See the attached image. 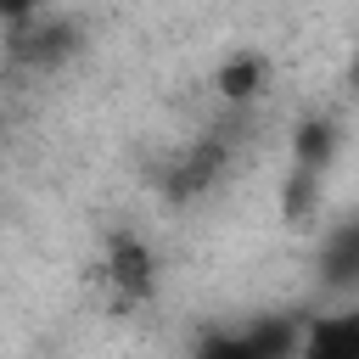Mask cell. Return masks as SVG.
<instances>
[{"label":"cell","mask_w":359,"mask_h":359,"mask_svg":"<svg viewBox=\"0 0 359 359\" xmlns=\"http://www.w3.org/2000/svg\"><path fill=\"white\" fill-rule=\"evenodd\" d=\"M353 269H359V230L342 224V230L325 241V252H320V280H325V286H348Z\"/></svg>","instance_id":"obj_4"},{"label":"cell","mask_w":359,"mask_h":359,"mask_svg":"<svg viewBox=\"0 0 359 359\" xmlns=\"http://www.w3.org/2000/svg\"><path fill=\"white\" fill-rule=\"evenodd\" d=\"M297 331H303L297 314H258V320L208 331L191 348V359H292L297 353Z\"/></svg>","instance_id":"obj_1"},{"label":"cell","mask_w":359,"mask_h":359,"mask_svg":"<svg viewBox=\"0 0 359 359\" xmlns=\"http://www.w3.org/2000/svg\"><path fill=\"white\" fill-rule=\"evenodd\" d=\"M39 6L45 0H0V22H28V17H39Z\"/></svg>","instance_id":"obj_6"},{"label":"cell","mask_w":359,"mask_h":359,"mask_svg":"<svg viewBox=\"0 0 359 359\" xmlns=\"http://www.w3.org/2000/svg\"><path fill=\"white\" fill-rule=\"evenodd\" d=\"M292 359H359V309H331L303 320Z\"/></svg>","instance_id":"obj_3"},{"label":"cell","mask_w":359,"mask_h":359,"mask_svg":"<svg viewBox=\"0 0 359 359\" xmlns=\"http://www.w3.org/2000/svg\"><path fill=\"white\" fill-rule=\"evenodd\" d=\"M258 79H264V62L258 56H241V62H230L219 73V95L224 101H252L258 95Z\"/></svg>","instance_id":"obj_5"},{"label":"cell","mask_w":359,"mask_h":359,"mask_svg":"<svg viewBox=\"0 0 359 359\" xmlns=\"http://www.w3.org/2000/svg\"><path fill=\"white\" fill-rule=\"evenodd\" d=\"M107 280H112V292L123 303H146L157 292V258H151V247L140 236H112V247H107Z\"/></svg>","instance_id":"obj_2"}]
</instances>
